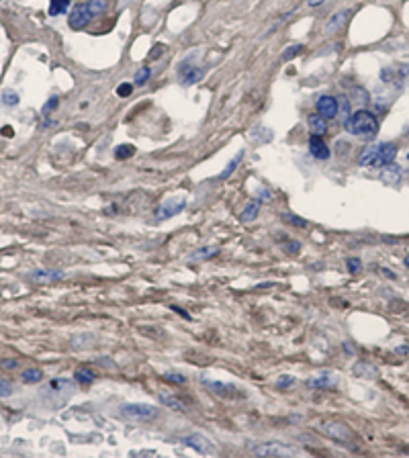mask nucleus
<instances>
[{
	"instance_id": "1",
	"label": "nucleus",
	"mask_w": 409,
	"mask_h": 458,
	"mask_svg": "<svg viewBox=\"0 0 409 458\" xmlns=\"http://www.w3.org/2000/svg\"><path fill=\"white\" fill-rule=\"evenodd\" d=\"M397 156V145L395 143H374L366 145L360 154V166H372V168H383L387 164H393Z\"/></svg>"
},
{
	"instance_id": "2",
	"label": "nucleus",
	"mask_w": 409,
	"mask_h": 458,
	"mask_svg": "<svg viewBox=\"0 0 409 458\" xmlns=\"http://www.w3.org/2000/svg\"><path fill=\"white\" fill-rule=\"evenodd\" d=\"M346 131L352 135H374L378 131V121L374 117V113H370L368 109H358L356 113H352L346 119Z\"/></svg>"
},
{
	"instance_id": "3",
	"label": "nucleus",
	"mask_w": 409,
	"mask_h": 458,
	"mask_svg": "<svg viewBox=\"0 0 409 458\" xmlns=\"http://www.w3.org/2000/svg\"><path fill=\"white\" fill-rule=\"evenodd\" d=\"M119 409H121V415L131 421H154L160 417V411L148 403H125Z\"/></svg>"
},
{
	"instance_id": "4",
	"label": "nucleus",
	"mask_w": 409,
	"mask_h": 458,
	"mask_svg": "<svg viewBox=\"0 0 409 458\" xmlns=\"http://www.w3.org/2000/svg\"><path fill=\"white\" fill-rule=\"evenodd\" d=\"M92 19H94V15H92V11L88 9V5H86V3H78V5H74V9L70 11L68 25H70V29H74V31H82V29H86V27L90 25Z\"/></svg>"
},
{
	"instance_id": "5",
	"label": "nucleus",
	"mask_w": 409,
	"mask_h": 458,
	"mask_svg": "<svg viewBox=\"0 0 409 458\" xmlns=\"http://www.w3.org/2000/svg\"><path fill=\"white\" fill-rule=\"evenodd\" d=\"M184 207H186V197L176 195V197H172V199H168V201H164V203L160 205V209H158V213H156V221H166V219H170V217L182 213Z\"/></svg>"
},
{
	"instance_id": "6",
	"label": "nucleus",
	"mask_w": 409,
	"mask_h": 458,
	"mask_svg": "<svg viewBox=\"0 0 409 458\" xmlns=\"http://www.w3.org/2000/svg\"><path fill=\"white\" fill-rule=\"evenodd\" d=\"M252 450L258 456H293L295 454V448H291L283 442H264L260 446H254Z\"/></svg>"
},
{
	"instance_id": "7",
	"label": "nucleus",
	"mask_w": 409,
	"mask_h": 458,
	"mask_svg": "<svg viewBox=\"0 0 409 458\" xmlns=\"http://www.w3.org/2000/svg\"><path fill=\"white\" fill-rule=\"evenodd\" d=\"M319 429L323 434H328L330 438H334L336 442H348L352 440V432L348 429L346 423H340V421H328V423H321Z\"/></svg>"
},
{
	"instance_id": "8",
	"label": "nucleus",
	"mask_w": 409,
	"mask_h": 458,
	"mask_svg": "<svg viewBox=\"0 0 409 458\" xmlns=\"http://www.w3.org/2000/svg\"><path fill=\"white\" fill-rule=\"evenodd\" d=\"M315 106H317V113L323 115L325 119H334V117L338 115V111H340L338 98H336V96H330V94L319 96L317 102H315Z\"/></svg>"
},
{
	"instance_id": "9",
	"label": "nucleus",
	"mask_w": 409,
	"mask_h": 458,
	"mask_svg": "<svg viewBox=\"0 0 409 458\" xmlns=\"http://www.w3.org/2000/svg\"><path fill=\"white\" fill-rule=\"evenodd\" d=\"M203 385L209 387L211 393H215L217 397H225V399H233L239 393L235 385H227V383H217V381H205L203 379Z\"/></svg>"
},
{
	"instance_id": "10",
	"label": "nucleus",
	"mask_w": 409,
	"mask_h": 458,
	"mask_svg": "<svg viewBox=\"0 0 409 458\" xmlns=\"http://www.w3.org/2000/svg\"><path fill=\"white\" fill-rule=\"evenodd\" d=\"M180 442L184 444V446H190V448H195L197 452H201V454H211L213 452V446L209 444V440L205 438V436H201V434H190V436H184V438H180Z\"/></svg>"
},
{
	"instance_id": "11",
	"label": "nucleus",
	"mask_w": 409,
	"mask_h": 458,
	"mask_svg": "<svg viewBox=\"0 0 409 458\" xmlns=\"http://www.w3.org/2000/svg\"><path fill=\"white\" fill-rule=\"evenodd\" d=\"M309 151L315 160H328L330 158V147L321 139V135H311L309 137Z\"/></svg>"
},
{
	"instance_id": "12",
	"label": "nucleus",
	"mask_w": 409,
	"mask_h": 458,
	"mask_svg": "<svg viewBox=\"0 0 409 458\" xmlns=\"http://www.w3.org/2000/svg\"><path fill=\"white\" fill-rule=\"evenodd\" d=\"M307 125H309L311 135H325L328 133V119L319 113H311L307 117Z\"/></svg>"
},
{
	"instance_id": "13",
	"label": "nucleus",
	"mask_w": 409,
	"mask_h": 458,
	"mask_svg": "<svg viewBox=\"0 0 409 458\" xmlns=\"http://www.w3.org/2000/svg\"><path fill=\"white\" fill-rule=\"evenodd\" d=\"M403 176V170L397 166V164H387L383 166V172H380V180L387 182V184H397Z\"/></svg>"
},
{
	"instance_id": "14",
	"label": "nucleus",
	"mask_w": 409,
	"mask_h": 458,
	"mask_svg": "<svg viewBox=\"0 0 409 458\" xmlns=\"http://www.w3.org/2000/svg\"><path fill=\"white\" fill-rule=\"evenodd\" d=\"M348 15H350V11H342V13L332 15V17H330V21L325 23V33H330V35H332V33L340 31V29L344 27V23H346Z\"/></svg>"
},
{
	"instance_id": "15",
	"label": "nucleus",
	"mask_w": 409,
	"mask_h": 458,
	"mask_svg": "<svg viewBox=\"0 0 409 458\" xmlns=\"http://www.w3.org/2000/svg\"><path fill=\"white\" fill-rule=\"evenodd\" d=\"M352 372H354L356 376H360V379H376V376H378L376 366H372V364H368V362H356L354 368H352Z\"/></svg>"
},
{
	"instance_id": "16",
	"label": "nucleus",
	"mask_w": 409,
	"mask_h": 458,
	"mask_svg": "<svg viewBox=\"0 0 409 458\" xmlns=\"http://www.w3.org/2000/svg\"><path fill=\"white\" fill-rule=\"evenodd\" d=\"M258 213H260V203H258V201H250V203L241 209V213H239V221L250 223V221H254V219L258 217Z\"/></svg>"
},
{
	"instance_id": "17",
	"label": "nucleus",
	"mask_w": 409,
	"mask_h": 458,
	"mask_svg": "<svg viewBox=\"0 0 409 458\" xmlns=\"http://www.w3.org/2000/svg\"><path fill=\"white\" fill-rule=\"evenodd\" d=\"M160 403L162 405H166L168 409H174V411H186V405L178 399V397H174V395H170V393H160Z\"/></svg>"
},
{
	"instance_id": "18",
	"label": "nucleus",
	"mask_w": 409,
	"mask_h": 458,
	"mask_svg": "<svg viewBox=\"0 0 409 458\" xmlns=\"http://www.w3.org/2000/svg\"><path fill=\"white\" fill-rule=\"evenodd\" d=\"M180 76H182V84H184V86H193V84L201 82V78H203V70H201V68H193V66H188V70H186V72H180Z\"/></svg>"
},
{
	"instance_id": "19",
	"label": "nucleus",
	"mask_w": 409,
	"mask_h": 458,
	"mask_svg": "<svg viewBox=\"0 0 409 458\" xmlns=\"http://www.w3.org/2000/svg\"><path fill=\"white\" fill-rule=\"evenodd\" d=\"M336 385H338V379L332 374H321V376L309 381V387H313V389H334Z\"/></svg>"
},
{
	"instance_id": "20",
	"label": "nucleus",
	"mask_w": 409,
	"mask_h": 458,
	"mask_svg": "<svg viewBox=\"0 0 409 458\" xmlns=\"http://www.w3.org/2000/svg\"><path fill=\"white\" fill-rule=\"evenodd\" d=\"M31 278H35V280H62L64 272L62 270H35V272H31Z\"/></svg>"
},
{
	"instance_id": "21",
	"label": "nucleus",
	"mask_w": 409,
	"mask_h": 458,
	"mask_svg": "<svg viewBox=\"0 0 409 458\" xmlns=\"http://www.w3.org/2000/svg\"><path fill=\"white\" fill-rule=\"evenodd\" d=\"M94 379H96V374L90 368H76L74 370V381L80 383V385H90V383H94Z\"/></svg>"
},
{
	"instance_id": "22",
	"label": "nucleus",
	"mask_w": 409,
	"mask_h": 458,
	"mask_svg": "<svg viewBox=\"0 0 409 458\" xmlns=\"http://www.w3.org/2000/svg\"><path fill=\"white\" fill-rule=\"evenodd\" d=\"M21 381H23L25 385L41 383V381H43V372H41L39 368H27V370H23V374H21Z\"/></svg>"
},
{
	"instance_id": "23",
	"label": "nucleus",
	"mask_w": 409,
	"mask_h": 458,
	"mask_svg": "<svg viewBox=\"0 0 409 458\" xmlns=\"http://www.w3.org/2000/svg\"><path fill=\"white\" fill-rule=\"evenodd\" d=\"M70 7V0H49V15L51 17H58V15H64Z\"/></svg>"
},
{
	"instance_id": "24",
	"label": "nucleus",
	"mask_w": 409,
	"mask_h": 458,
	"mask_svg": "<svg viewBox=\"0 0 409 458\" xmlns=\"http://www.w3.org/2000/svg\"><path fill=\"white\" fill-rule=\"evenodd\" d=\"M241 158H243V151H239V154H237V156H235V158H233V160H231V162H229V164L225 166V170H223V172L219 174V180H227V178H229V176L233 174V170H235V168L239 166Z\"/></svg>"
},
{
	"instance_id": "25",
	"label": "nucleus",
	"mask_w": 409,
	"mask_h": 458,
	"mask_svg": "<svg viewBox=\"0 0 409 458\" xmlns=\"http://www.w3.org/2000/svg\"><path fill=\"white\" fill-rule=\"evenodd\" d=\"M88 9L92 11V15L96 17V15H102V13H106V9H108V0H88Z\"/></svg>"
},
{
	"instance_id": "26",
	"label": "nucleus",
	"mask_w": 409,
	"mask_h": 458,
	"mask_svg": "<svg viewBox=\"0 0 409 458\" xmlns=\"http://www.w3.org/2000/svg\"><path fill=\"white\" fill-rule=\"evenodd\" d=\"M281 219L293 227H307V221L303 217H297L295 213H281Z\"/></svg>"
},
{
	"instance_id": "27",
	"label": "nucleus",
	"mask_w": 409,
	"mask_h": 458,
	"mask_svg": "<svg viewBox=\"0 0 409 458\" xmlns=\"http://www.w3.org/2000/svg\"><path fill=\"white\" fill-rule=\"evenodd\" d=\"M133 154H135V147H133V145H129V143L119 145V147L115 149V158H117V160H129Z\"/></svg>"
},
{
	"instance_id": "28",
	"label": "nucleus",
	"mask_w": 409,
	"mask_h": 458,
	"mask_svg": "<svg viewBox=\"0 0 409 458\" xmlns=\"http://www.w3.org/2000/svg\"><path fill=\"white\" fill-rule=\"evenodd\" d=\"M217 254V248H201V250H197L188 260L190 262H195V260H207V258H213Z\"/></svg>"
},
{
	"instance_id": "29",
	"label": "nucleus",
	"mask_w": 409,
	"mask_h": 458,
	"mask_svg": "<svg viewBox=\"0 0 409 458\" xmlns=\"http://www.w3.org/2000/svg\"><path fill=\"white\" fill-rule=\"evenodd\" d=\"M303 49H305L303 45H291V47H287V49L283 51L281 60H283V62H291V60H293V58H297V56H299V53H301Z\"/></svg>"
},
{
	"instance_id": "30",
	"label": "nucleus",
	"mask_w": 409,
	"mask_h": 458,
	"mask_svg": "<svg viewBox=\"0 0 409 458\" xmlns=\"http://www.w3.org/2000/svg\"><path fill=\"white\" fill-rule=\"evenodd\" d=\"M3 104H7V106L19 104V94H17L15 90H5V92H3Z\"/></svg>"
},
{
	"instance_id": "31",
	"label": "nucleus",
	"mask_w": 409,
	"mask_h": 458,
	"mask_svg": "<svg viewBox=\"0 0 409 458\" xmlns=\"http://www.w3.org/2000/svg\"><path fill=\"white\" fill-rule=\"evenodd\" d=\"M150 76H152V70H150V68H142L138 74H135V80H133V82H135V84H140V86H144V84L150 80Z\"/></svg>"
},
{
	"instance_id": "32",
	"label": "nucleus",
	"mask_w": 409,
	"mask_h": 458,
	"mask_svg": "<svg viewBox=\"0 0 409 458\" xmlns=\"http://www.w3.org/2000/svg\"><path fill=\"white\" fill-rule=\"evenodd\" d=\"M13 395V383L0 376V397H9Z\"/></svg>"
},
{
	"instance_id": "33",
	"label": "nucleus",
	"mask_w": 409,
	"mask_h": 458,
	"mask_svg": "<svg viewBox=\"0 0 409 458\" xmlns=\"http://www.w3.org/2000/svg\"><path fill=\"white\" fill-rule=\"evenodd\" d=\"M346 262H348L346 266H348V270H350L352 274H358V272L362 270V264H360V260H358V258H348Z\"/></svg>"
},
{
	"instance_id": "34",
	"label": "nucleus",
	"mask_w": 409,
	"mask_h": 458,
	"mask_svg": "<svg viewBox=\"0 0 409 458\" xmlns=\"http://www.w3.org/2000/svg\"><path fill=\"white\" fill-rule=\"evenodd\" d=\"M164 379H166L168 383H176V385H184V383H186V376H182V374H178V372H168V374H164Z\"/></svg>"
},
{
	"instance_id": "35",
	"label": "nucleus",
	"mask_w": 409,
	"mask_h": 458,
	"mask_svg": "<svg viewBox=\"0 0 409 458\" xmlns=\"http://www.w3.org/2000/svg\"><path fill=\"white\" fill-rule=\"evenodd\" d=\"M58 104H60V100H58V98L53 96V98H49V100H47V102L43 104V111H41V113H43V115L47 117V115H49L51 111H56V109H58Z\"/></svg>"
},
{
	"instance_id": "36",
	"label": "nucleus",
	"mask_w": 409,
	"mask_h": 458,
	"mask_svg": "<svg viewBox=\"0 0 409 458\" xmlns=\"http://www.w3.org/2000/svg\"><path fill=\"white\" fill-rule=\"evenodd\" d=\"M285 252H287V254H293V256H295V254H299V252H301V244H299L297 239H293V241H287V244H285Z\"/></svg>"
},
{
	"instance_id": "37",
	"label": "nucleus",
	"mask_w": 409,
	"mask_h": 458,
	"mask_svg": "<svg viewBox=\"0 0 409 458\" xmlns=\"http://www.w3.org/2000/svg\"><path fill=\"white\" fill-rule=\"evenodd\" d=\"M293 383H295V379H293V376H289V374H283V376H281V379L277 381V387H279V389H287V387H291Z\"/></svg>"
},
{
	"instance_id": "38",
	"label": "nucleus",
	"mask_w": 409,
	"mask_h": 458,
	"mask_svg": "<svg viewBox=\"0 0 409 458\" xmlns=\"http://www.w3.org/2000/svg\"><path fill=\"white\" fill-rule=\"evenodd\" d=\"M133 92V86L131 84H121V86H117V94L119 96H129Z\"/></svg>"
},
{
	"instance_id": "39",
	"label": "nucleus",
	"mask_w": 409,
	"mask_h": 458,
	"mask_svg": "<svg viewBox=\"0 0 409 458\" xmlns=\"http://www.w3.org/2000/svg\"><path fill=\"white\" fill-rule=\"evenodd\" d=\"M17 364H19L17 360H3V362H0V366H3V368H9V370H11V368H17Z\"/></svg>"
},
{
	"instance_id": "40",
	"label": "nucleus",
	"mask_w": 409,
	"mask_h": 458,
	"mask_svg": "<svg viewBox=\"0 0 409 458\" xmlns=\"http://www.w3.org/2000/svg\"><path fill=\"white\" fill-rule=\"evenodd\" d=\"M170 309H172V311H176V313H178V315H180V317H184V319H190V315H188V313H186V311H184V309H180V307H176V305H172V307H170Z\"/></svg>"
},
{
	"instance_id": "41",
	"label": "nucleus",
	"mask_w": 409,
	"mask_h": 458,
	"mask_svg": "<svg viewBox=\"0 0 409 458\" xmlns=\"http://www.w3.org/2000/svg\"><path fill=\"white\" fill-rule=\"evenodd\" d=\"M323 3H325V0H309V3H307V5H309V7H311V9H315V7H319V5H323Z\"/></svg>"
},
{
	"instance_id": "42",
	"label": "nucleus",
	"mask_w": 409,
	"mask_h": 458,
	"mask_svg": "<svg viewBox=\"0 0 409 458\" xmlns=\"http://www.w3.org/2000/svg\"><path fill=\"white\" fill-rule=\"evenodd\" d=\"M3 135L5 137H13V127H3Z\"/></svg>"
},
{
	"instance_id": "43",
	"label": "nucleus",
	"mask_w": 409,
	"mask_h": 458,
	"mask_svg": "<svg viewBox=\"0 0 409 458\" xmlns=\"http://www.w3.org/2000/svg\"><path fill=\"white\" fill-rule=\"evenodd\" d=\"M383 274H385V276H389V278H395V272H391L389 268H383Z\"/></svg>"
},
{
	"instance_id": "44",
	"label": "nucleus",
	"mask_w": 409,
	"mask_h": 458,
	"mask_svg": "<svg viewBox=\"0 0 409 458\" xmlns=\"http://www.w3.org/2000/svg\"><path fill=\"white\" fill-rule=\"evenodd\" d=\"M344 350H346L348 354H352V352H354V346H350V342H346V344H344Z\"/></svg>"
},
{
	"instance_id": "45",
	"label": "nucleus",
	"mask_w": 409,
	"mask_h": 458,
	"mask_svg": "<svg viewBox=\"0 0 409 458\" xmlns=\"http://www.w3.org/2000/svg\"><path fill=\"white\" fill-rule=\"evenodd\" d=\"M397 352H399V354H407V346H403V348H397Z\"/></svg>"
},
{
	"instance_id": "46",
	"label": "nucleus",
	"mask_w": 409,
	"mask_h": 458,
	"mask_svg": "<svg viewBox=\"0 0 409 458\" xmlns=\"http://www.w3.org/2000/svg\"><path fill=\"white\" fill-rule=\"evenodd\" d=\"M405 266H407V268H409V256H407V258H405Z\"/></svg>"
},
{
	"instance_id": "47",
	"label": "nucleus",
	"mask_w": 409,
	"mask_h": 458,
	"mask_svg": "<svg viewBox=\"0 0 409 458\" xmlns=\"http://www.w3.org/2000/svg\"><path fill=\"white\" fill-rule=\"evenodd\" d=\"M407 158H409V156H407Z\"/></svg>"
}]
</instances>
